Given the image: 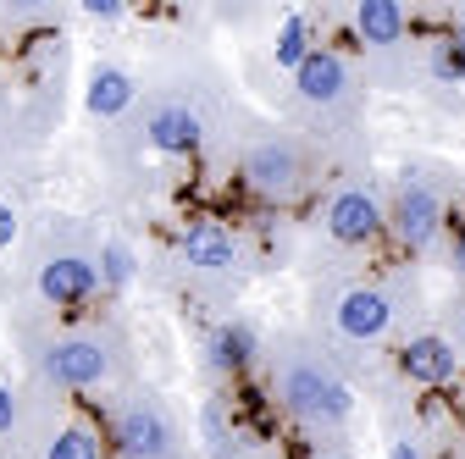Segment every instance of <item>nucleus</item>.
<instances>
[{
    "label": "nucleus",
    "mask_w": 465,
    "mask_h": 459,
    "mask_svg": "<svg viewBox=\"0 0 465 459\" xmlns=\"http://www.w3.org/2000/svg\"><path fill=\"white\" fill-rule=\"evenodd\" d=\"M277 405L288 415H300V421L332 426V421H343L349 410H355V393H349V382H338L322 366H288L277 376Z\"/></svg>",
    "instance_id": "obj_1"
},
{
    "label": "nucleus",
    "mask_w": 465,
    "mask_h": 459,
    "mask_svg": "<svg viewBox=\"0 0 465 459\" xmlns=\"http://www.w3.org/2000/svg\"><path fill=\"white\" fill-rule=\"evenodd\" d=\"M105 371H111V355H105V343H100V337L73 332V337H55L50 349H45V376H50L55 387L84 393V387H100Z\"/></svg>",
    "instance_id": "obj_2"
},
{
    "label": "nucleus",
    "mask_w": 465,
    "mask_h": 459,
    "mask_svg": "<svg viewBox=\"0 0 465 459\" xmlns=\"http://www.w3.org/2000/svg\"><path fill=\"white\" fill-rule=\"evenodd\" d=\"M388 233L399 239V249H427L438 233H443V200L427 189V183H404L393 210H388Z\"/></svg>",
    "instance_id": "obj_3"
},
{
    "label": "nucleus",
    "mask_w": 465,
    "mask_h": 459,
    "mask_svg": "<svg viewBox=\"0 0 465 459\" xmlns=\"http://www.w3.org/2000/svg\"><path fill=\"white\" fill-rule=\"evenodd\" d=\"M327 239L332 244H349V249H361V244H371L382 227H388V210L377 205V194L371 189H338L332 200H327Z\"/></svg>",
    "instance_id": "obj_4"
},
{
    "label": "nucleus",
    "mask_w": 465,
    "mask_h": 459,
    "mask_svg": "<svg viewBox=\"0 0 465 459\" xmlns=\"http://www.w3.org/2000/svg\"><path fill=\"white\" fill-rule=\"evenodd\" d=\"M100 294V266L89 255H50L39 266V299L55 310H78Z\"/></svg>",
    "instance_id": "obj_5"
},
{
    "label": "nucleus",
    "mask_w": 465,
    "mask_h": 459,
    "mask_svg": "<svg viewBox=\"0 0 465 459\" xmlns=\"http://www.w3.org/2000/svg\"><path fill=\"white\" fill-rule=\"evenodd\" d=\"M300 178H305V161L288 139H266V144H255L244 155V183L255 194H266V200H288L300 189Z\"/></svg>",
    "instance_id": "obj_6"
},
{
    "label": "nucleus",
    "mask_w": 465,
    "mask_h": 459,
    "mask_svg": "<svg viewBox=\"0 0 465 459\" xmlns=\"http://www.w3.org/2000/svg\"><path fill=\"white\" fill-rule=\"evenodd\" d=\"M111 443L123 459H166L172 454V421L155 405H128L111 426Z\"/></svg>",
    "instance_id": "obj_7"
},
{
    "label": "nucleus",
    "mask_w": 465,
    "mask_h": 459,
    "mask_svg": "<svg viewBox=\"0 0 465 459\" xmlns=\"http://www.w3.org/2000/svg\"><path fill=\"white\" fill-rule=\"evenodd\" d=\"M399 371H404V382H416V387H443V382H454V371H460V355H454V343H449V337H438V332H421V337H411V343H404Z\"/></svg>",
    "instance_id": "obj_8"
},
{
    "label": "nucleus",
    "mask_w": 465,
    "mask_h": 459,
    "mask_svg": "<svg viewBox=\"0 0 465 459\" xmlns=\"http://www.w3.org/2000/svg\"><path fill=\"white\" fill-rule=\"evenodd\" d=\"M332 321H338V332H343V337H355V343H377V337L388 332V321H393V299H388L382 288H349V294L338 299Z\"/></svg>",
    "instance_id": "obj_9"
},
{
    "label": "nucleus",
    "mask_w": 465,
    "mask_h": 459,
    "mask_svg": "<svg viewBox=\"0 0 465 459\" xmlns=\"http://www.w3.org/2000/svg\"><path fill=\"white\" fill-rule=\"evenodd\" d=\"M294 89H300L305 105H338L343 89H349V62H343L338 50L316 44V50L305 55V67L294 73Z\"/></svg>",
    "instance_id": "obj_10"
},
{
    "label": "nucleus",
    "mask_w": 465,
    "mask_h": 459,
    "mask_svg": "<svg viewBox=\"0 0 465 459\" xmlns=\"http://www.w3.org/2000/svg\"><path fill=\"white\" fill-rule=\"evenodd\" d=\"M178 249H183V260H189L194 271H232V266H239V239H232L222 221H194V227H183Z\"/></svg>",
    "instance_id": "obj_11"
},
{
    "label": "nucleus",
    "mask_w": 465,
    "mask_h": 459,
    "mask_svg": "<svg viewBox=\"0 0 465 459\" xmlns=\"http://www.w3.org/2000/svg\"><path fill=\"white\" fill-rule=\"evenodd\" d=\"M134 100H139V83H134V73H128V67L100 62V67L89 73V83H84V111H89V117H100V122L123 117Z\"/></svg>",
    "instance_id": "obj_12"
},
{
    "label": "nucleus",
    "mask_w": 465,
    "mask_h": 459,
    "mask_svg": "<svg viewBox=\"0 0 465 459\" xmlns=\"http://www.w3.org/2000/svg\"><path fill=\"white\" fill-rule=\"evenodd\" d=\"M144 139H150V150H161V155H194L200 139H205V128H200V117H194L189 105H161V111H150Z\"/></svg>",
    "instance_id": "obj_13"
},
{
    "label": "nucleus",
    "mask_w": 465,
    "mask_h": 459,
    "mask_svg": "<svg viewBox=\"0 0 465 459\" xmlns=\"http://www.w3.org/2000/svg\"><path fill=\"white\" fill-rule=\"evenodd\" d=\"M261 355V337H255V327L250 321H222L216 332H211V366L222 371V376H232V371H250V360Z\"/></svg>",
    "instance_id": "obj_14"
},
{
    "label": "nucleus",
    "mask_w": 465,
    "mask_h": 459,
    "mask_svg": "<svg viewBox=\"0 0 465 459\" xmlns=\"http://www.w3.org/2000/svg\"><path fill=\"white\" fill-rule=\"evenodd\" d=\"M311 50H316V39H311V17H305V12H288V17L277 23V39H272V62H277L282 73H300Z\"/></svg>",
    "instance_id": "obj_15"
},
{
    "label": "nucleus",
    "mask_w": 465,
    "mask_h": 459,
    "mask_svg": "<svg viewBox=\"0 0 465 459\" xmlns=\"http://www.w3.org/2000/svg\"><path fill=\"white\" fill-rule=\"evenodd\" d=\"M404 28H411V23H404V12L393 6V0H361V6H355V34L366 44H393Z\"/></svg>",
    "instance_id": "obj_16"
},
{
    "label": "nucleus",
    "mask_w": 465,
    "mask_h": 459,
    "mask_svg": "<svg viewBox=\"0 0 465 459\" xmlns=\"http://www.w3.org/2000/svg\"><path fill=\"white\" fill-rule=\"evenodd\" d=\"M94 266H100V288H134V277H139V255L128 239H105Z\"/></svg>",
    "instance_id": "obj_17"
},
{
    "label": "nucleus",
    "mask_w": 465,
    "mask_h": 459,
    "mask_svg": "<svg viewBox=\"0 0 465 459\" xmlns=\"http://www.w3.org/2000/svg\"><path fill=\"white\" fill-rule=\"evenodd\" d=\"M45 459H100V432L84 426V421H73V426H62L45 443Z\"/></svg>",
    "instance_id": "obj_18"
},
{
    "label": "nucleus",
    "mask_w": 465,
    "mask_h": 459,
    "mask_svg": "<svg viewBox=\"0 0 465 459\" xmlns=\"http://www.w3.org/2000/svg\"><path fill=\"white\" fill-rule=\"evenodd\" d=\"M432 78H443V83H465V50H460L454 39L432 44Z\"/></svg>",
    "instance_id": "obj_19"
},
{
    "label": "nucleus",
    "mask_w": 465,
    "mask_h": 459,
    "mask_svg": "<svg viewBox=\"0 0 465 459\" xmlns=\"http://www.w3.org/2000/svg\"><path fill=\"white\" fill-rule=\"evenodd\" d=\"M17 432V398H12V387L0 382V437H12Z\"/></svg>",
    "instance_id": "obj_20"
},
{
    "label": "nucleus",
    "mask_w": 465,
    "mask_h": 459,
    "mask_svg": "<svg viewBox=\"0 0 465 459\" xmlns=\"http://www.w3.org/2000/svg\"><path fill=\"white\" fill-rule=\"evenodd\" d=\"M12 244H17V205L0 200V249H12Z\"/></svg>",
    "instance_id": "obj_21"
},
{
    "label": "nucleus",
    "mask_w": 465,
    "mask_h": 459,
    "mask_svg": "<svg viewBox=\"0 0 465 459\" xmlns=\"http://www.w3.org/2000/svg\"><path fill=\"white\" fill-rule=\"evenodd\" d=\"M84 17H94V23H116V17H123V0H84Z\"/></svg>",
    "instance_id": "obj_22"
},
{
    "label": "nucleus",
    "mask_w": 465,
    "mask_h": 459,
    "mask_svg": "<svg viewBox=\"0 0 465 459\" xmlns=\"http://www.w3.org/2000/svg\"><path fill=\"white\" fill-rule=\"evenodd\" d=\"M388 459H427V454H421V443H411V437H399V443L388 448Z\"/></svg>",
    "instance_id": "obj_23"
},
{
    "label": "nucleus",
    "mask_w": 465,
    "mask_h": 459,
    "mask_svg": "<svg viewBox=\"0 0 465 459\" xmlns=\"http://www.w3.org/2000/svg\"><path fill=\"white\" fill-rule=\"evenodd\" d=\"M454 271H465V221L454 227Z\"/></svg>",
    "instance_id": "obj_24"
},
{
    "label": "nucleus",
    "mask_w": 465,
    "mask_h": 459,
    "mask_svg": "<svg viewBox=\"0 0 465 459\" xmlns=\"http://www.w3.org/2000/svg\"><path fill=\"white\" fill-rule=\"evenodd\" d=\"M449 39H454V44H460V50H465V17H460V23H454V34H449Z\"/></svg>",
    "instance_id": "obj_25"
},
{
    "label": "nucleus",
    "mask_w": 465,
    "mask_h": 459,
    "mask_svg": "<svg viewBox=\"0 0 465 459\" xmlns=\"http://www.w3.org/2000/svg\"><path fill=\"white\" fill-rule=\"evenodd\" d=\"M311 459H338V454H311Z\"/></svg>",
    "instance_id": "obj_26"
}]
</instances>
